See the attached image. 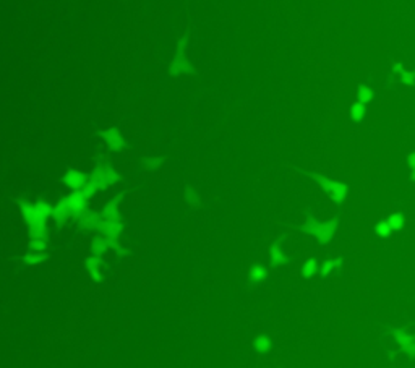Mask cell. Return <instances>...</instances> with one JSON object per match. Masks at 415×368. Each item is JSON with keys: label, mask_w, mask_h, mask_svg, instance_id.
I'll return each mask as SVG.
<instances>
[{"label": "cell", "mask_w": 415, "mask_h": 368, "mask_svg": "<svg viewBox=\"0 0 415 368\" xmlns=\"http://www.w3.org/2000/svg\"><path fill=\"white\" fill-rule=\"evenodd\" d=\"M86 265V270L88 274L91 276V279L94 282H101L102 281V273H101V268L104 266V260L101 256H94V255H90L85 261Z\"/></svg>", "instance_id": "cell-10"}, {"label": "cell", "mask_w": 415, "mask_h": 368, "mask_svg": "<svg viewBox=\"0 0 415 368\" xmlns=\"http://www.w3.org/2000/svg\"><path fill=\"white\" fill-rule=\"evenodd\" d=\"M86 182H88V175L85 172H81V171H77V169L68 171L65 174V177H63V184H65L72 191L83 190Z\"/></svg>", "instance_id": "cell-8"}, {"label": "cell", "mask_w": 415, "mask_h": 368, "mask_svg": "<svg viewBox=\"0 0 415 368\" xmlns=\"http://www.w3.org/2000/svg\"><path fill=\"white\" fill-rule=\"evenodd\" d=\"M407 162H409V166H411L412 169L415 167V153H411L407 157Z\"/></svg>", "instance_id": "cell-30"}, {"label": "cell", "mask_w": 415, "mask_h": 368, "mask_svg": "<svg viewBox=\"0 0 415 368\" xmlns=\"http://www.w3.org/2000/svg\"><path fill=\"white\" fill-rule=\"evenodd\" d=\"M266 268H263L260 265H253L250 268V271H248V277L251 279L253 282H261L263 279L266 277Z\"/></svg>", "instance_id": "cell-22"}, {"label": "cell", "mask_w": 415, "mask_h": 368, "mask_svg": "<svg viewBox=\"0 0 415 368\" xmlns=\"http://www.w3.org/2000/svg\"><path fill=\"white\" fill-rule=\"evenodd\" d=\"M373 230H375L376 235L383 237V238H388L391 233H393V229H391L386 221H379V223H376L375 227H373Z\"/></svg>", "instance_id": "cell-24"}, {"label": "cell", "mask_w": 415, "mask_h": 368, "mask_svg": "<svg viewBox=\"0 0 415 368\" xmlns=\"http://www.w3.org/2000/svg\"><path fill=\"white\" fill-rule=\"evenodd\" d=\"M317 227H318V223L315 219H308L305 226H303V229H305L307 233H310V235H315V232H317Z\"/></svg>", "instance_id": "cell-28"}, {"label": "cell", "mask_w": 415, "mask_h": 368, "mask_svg": "<svg viewBox=\"0 0 415 368\" xmlns=\"http://www.w3.org/2000/svg\"><path fill=\"white\" fill-rule=\"evenodd\" d=\"M169 72H171V75H174V77H179V75L190 72V62L186 60L185 55L177 54L174 57V60L171 62V65H169Z\"/></svg>", "instance_id": "cell-12"}, {"label": "cell", "mask_w": 415, "mask_h": 368, "mask_svg": "<svg viewBox=\"0 0 415 368\" xmlns=\"http://www.w3.org/2000/svg\"><path fill=\"white\" fill-rule=\"evenodd\" d=\"M28 247H29L31 252H46V248H47V242H44V240H31Z\"/></svg>", "instance_id": "cell-27"}, {"label": "cell", "mask_w": 415, "mask_h": 368, "mask_svg": "<svg viewBox=\"0 0 415 368\" xmlns=\"http://www.w3.org/2000/svg\"><path fill=\"white\" fill-rule=\"evenodd\" d=\"M318 273V263L315 260H307L302 266V276L305 279H312Z\"/></svg>", "instance_id": "cell-20"}, {"label": "cell", "mask_w": 415, "mask_h": 368, "mask_svg": "<svg viewBox=\"0 0 415 368\" xmlns=\"http://www.w3.org/2000/svg\"><path fill=\"white\" fill-rule=\"evenodd\" d=\"M270 260L274 266H282L285 260H287V256H285V253L282 252V248L279 247L277 243H274L271 250H270Z\"/></svg>", "instance_id": "cell-17"}, {"label": "cell", "mask_w": 415, "mask_h": 368, "mask_svg": "<svg viewBox=\"0 0 415 368\" xmlns=\"http://www.w3.org/2000/svg\"><path fill=\"white\" fill-rule=\"evenodd\" d=\"M20 211L28 226L47 224L49 218H52V204H49L44 200H38L36 203L21 201Z\"/></svg>", "instance_id": "cell-3"}, {"label": "cell", "mask_w": 415, "mask_h": 368, "mask_svg": "<svg viewBox=\"0 0 415 368\" xmlns=\"http://www.w3.org/2000/svg\"><path fill=\"white\" fill-rule=\"evenodd\" d=\"M88 200L90 198L85 195L83 190L72 191L52 208V218L57 224H65L70 219L80 218L88 209Z\"/></svg>", "instance_id": "cell-1"}, {"label": "cell", "mask_w": 415, "mask_h": 368, "mask_svg": "<svg viewBox=\"0 0 415 368\" xmlns=\"http://www.w3.org/2000/svg\"><path fill=\"white\" fill-rule=\"evenodd\" d=\"M80 226L83 227L85 230H97L99 224H101V214L92 213V211H85L80 216Z\"/></svg>", "instance_id": "cell-11"}, {"label": "cell", "mask_w": 415, "mask_h": 368, "mask_svg": "<svg viewBox=\"0 0 415 368\" xmlns=\"http://www.w3.org/2000/svg\"><path fill=\"white\" fill-rule=\"evenodd\" d=\"M386 223L389 224V227L393 230H402L404 229V216H402L401 213H393L386 219Z\"/></svg>", "instance_id": "cell-23"}, {"label": "cell", "mask_w": 415, "mask_h": 368, "mask_svg": "<svg viewBox=\"0 0 415 368\" xmlns=\"http://www.w3.org/2000/svg\"><path fill=\"white\" fill-rule=\"evenodd\" d=\"M357 99H359V102H362V104H370L373 99H375V91H373L371 88H368V86H362V88H359V91H357Z\"/></svg>", "instance_id": "cell-21"}, {"label": "cell", "mask_w": 415, "mask_h": 368, "mask_svg": "<svg viewBox=\"0 0 415 368\" xmlns=\"http://www.w3.org/2000/svg\"><path fill=\"white\" fill-rule=\"evenodd\" d=\"M318 184H320L321 188H323L326 193L329 195L331 200L334 201V203H337V204L344 203V200L347 198L349 188H347L346 184L337 182V180L326 179V177H318Z\"/></svg>", "instance_id": "cell-4"}, {"label": "cell", "mask_w": 415, "mask_h": 368, "mask_svg": "<svg viewBox=\"0 0 415 368\" xmlns=\"http://www.w3.org/2000/svg\"><path fill=\"white\" fill-rule=\"evenodd\" d=\"M97 232H101V235L106 238H120L122 232H124V223L122 219H102L99 224Z\"/></svg>", "instance_id": "cell-6"}, {"label": "cell", "mask_w": 415, "mask_h": 368, "mask_svg": "<svg viewBox=\"0 0 415 368\" xmlns=\"http://www.w3.org/2000/svg\"><path fill=\"white\" fill-rule=\"evenodd\" d=\"M336 270V266H334V260H324L323 263H321V266L318 268V273H320V276H329V274Z\"/></svg>", "instance_id": "cell-25"}, {"label": "cell", "mask_w": 415, "mask_h": 368, "mask_svg": "<svg viewBox=\"0 0 415 368\" xmlns=\"http://www.w3.org/2000/svg\"><path fill=\"white\" fill-rule=\"evenodd\" d=\"M109 252V245H107V240H106V237L104 235H99L96 237L94 240H92L91 243V255H94V256H102L106 255Z\"/></svg>", "instance_id": "cell-14"}, {"label": "cell", "mask_w": 415, "mask_h": 368, "mask_svg": "<svg viewBox=\"0 0 415 368\" xmlns=\"http://www.w3.org/2000/svg\"><path fill=\"white\" fill-rule=\"evenodd\" d=\"M401 81H402V85H406V86H415V73L414 72H407V70H404L401 75Z\"/></svg>", "instance_id": "cell-26"}, {"label": "cell", "mask_w": 415, "mask_h": 368, "mask_svg": "<svg viewBox=\"0 0 415 368\" xmlns=\"http://www.w3.org/2000/svg\"><path fill=\"white\" fill-rule=\"evenodd\" d=\"M46 260H47V255L44 252H31V250H29V253L23 256V261L29 266H38L41 263H44Z\"/></svg>", "instance_id": "cell-18"}, {"label": "cell", "mask_w": 415, "mask_h": 368, "mask_svg": "<svg viewBox=\"0 0 415 368\" xmlns=\"http://www.w3.org/2000/svg\"><path fill=\"white\" fill-rule=\"evenodd\" d=\"M334 266H336V268H341V266H342V260H341V258H336V260H334Z\"/></svg>", "instance_id": "cell-32"}, {"label": "cell", "mask_w": 415, "mask_h": 368, "mask_svg": "<svg viewBox=\"0 0 415 368\" xmlns=\"http://www.w3.org/2000/svg\"><path fill=\"white\" fill-rule=\"evenodd\" d=\"M336 232H337L336 221H326V223H318L317 232H315L313 237L320 243H329L336 237Z\"/></svg>", "instance_id": "cell-7"}, {"label": "cell", "mask_w": 415, "mask_h": 368, "mask_svg": "<svg viewBox=\"0 0 415 368\" xmlns=\"http://www.w3.org/2000/svg\"><path fill=\"white\" fill-rule=\"evenodd\" d=\"M411 177H412V180H414V182H415V167L412 169V172H411Z\"/></svg>", "instance_id": "cell-33"}, {"label": "cell", "mask_w": 415, "mask_h": 368, "mask_svg": "<svg viewBox=\"0 0 415 368\" xmlns=\"http://www.w3.org/2000/svg\"><path fill=\"white\" fill-rule=\"evenodd\" d=\"M255 349L258 350L260 354H270L273 350V344L271 339L266 336H258L255 339Z\"/></svg>", "instance_id": "cell-19"}, {"label": "cell", "mask_w": 415, "mask_h": 368, "mask_svg": "<svg viewBox=\"0 0 415 368\" xmlns=\"http://www.w3.org/2000/svg\"><path fill=\"white\" fill-rule=\"evenodd\" d=\"M365 114H367L365 104H362V102H359V101L354 102L352 106H350V109H349L350 119H352L354 122H357V124H360V122L365 119Z\"/></svg>", "instance_id": "cell-16"}, {"label": "cell", "mask_w": 415, "mask_h": 368, "mask_svg": "<svg viewBox=\"0 0 415 368\" xmlns=\"http://www.w3.org/2000/svg\"><path fill=\"white\" fill-rule=\"evenodd\" d=\"M29 237H31V240H44V242H47V238H49L47 224L29 226Z\"/></svg>", "instance_id": "cell-15"}, {"label": "cell", "mask_w": 415, "mask_h": 368, "mask_svg": "<svg viewBox=\"0 0 415 368\" xmlns=\"http://www.w3.org/2000/svg\"><path fill=\"white\" fill-rule=\"evenodd\" d=\"M394 339L402 352L409 357H415V337L412 334H409L406 331H396Z\"/></svg>", "instance_id": "cell-9"}, {"label": "cell", "mask_w": 415, "mask_h": 368, "mask_svg": "<svg viewBox=\"0 0 415 368\" xmlns=\"http://www.w3.org/2000/svg\"><path fill=\"white\" fill-rule=\"evenodd\" d=\"M101 135L104 138V141H106L107 148L110 151H114V153H120V151L125 148V138L120 133L119 128L110 127V128H107V130H104Z\"/></svg>", "instance_id": "cell-5"}, {"label": "cell", "mask_w": 415, "mask_h": 368, "mask_svg": "<svg viewBox=\"0 0 415 368\" xmlns=\"http://www.w3.org/2000/svg\"><path fill=\"white\" fill-rule=\"evenodd\" d=\"M119 179H120V175L112 166H109V164L101 166V167H97L96 171L90 175V177H88V182L85 185L83 191H85V195L88 198H92L99 190L109 188V186L117 184L119 182Z\"/></svg>", "instance_id": "cell-2"}, {"label": "cell", "mask_w": 415, "mask_h": 368, "mask_svg": "<svg viewBox=\"0 0 415 368\" xmlns=\"http://www.w3.org/2000/svg\"><path fill=\"white\" fill-rule=\"evenodd\" d=\"M101 218L102 219H122L120 209H119V200H117V198L107 201V204L104 206L102 213H101Z\"/></svg>", "instance_id": "cell-13"}, {"label": "cell", "mask_w": 415, "mask_h": 368, "mask_svg": "<svg viewBox=\"0 0 415 368\" xmlns=\"http://www.w3.org/2000/svg\"><path fill=\"white\" fill-rule=\"evenodd\" d=\"M393 70L394 72L397 73V75H401L402 72H404V67L401 65V63H394V67H393Z\"/></svg>", "instance_id": "cell-31"}, {"label": "cell", "mask_w": 415, "mask_h": 368, "mask_svg": "<svg viewBox=\"0 0 415 368\" xmlns=\"http://www.w3.org/2000/svg\"><path fill=\"white\" fill-rule=\"evenodd\" d=\"M185 49H186V39H179V44H177V54L185 55Z\"/></svg>", "instance_id": "cell-29"}]
</instances>
